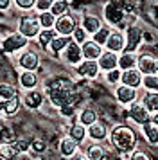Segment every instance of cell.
<instances>
[{
    "label": "cell",
    "instance_id": "obj_29",
    "mask_svg": "<svg viewBox=\"0 0 158 160\" xmlns=\"http://www.w3.org/2000/svg\"><path fill=\"white\" fill-rule=\"evenodd\" d=\"M16 97V88L13 85H7V83H2L0 85V102H6L9 99Z\"/></svg>",
    "mask_w": 158,
    "mask_h": 160
},
{
    "label": "cell",
    "instance_id": "obj_44",
    "mask_svg": "<svg viewBox=\"0 0 158 160\" xmlns=\"http://www.w3.org/2000/svg\"><path fill=\"white\" fill-rule=\"evenodd\" d=\"M121 78H122V72H119V70L108 72V81H110V83H117V81H121Z\"/></svg>",
    "mask_w": 158,
    "mask_h": 160
},
{
    "label": "cell",
    "instance_id": "obj_28",
    "mask_svg": "<svg viewBox=\"0 0 158 160\" xmlns=\"http://www.w3.org/2000/svg\"><path fill=\"white\" fill-rule=\"evenodd\" d=\"M106 153L102 149V146L99 144H90L88 149H86V158L88 160H104Z\"/></svg>",
    "mask_w": 158,
    "mask_h": 160
},
{
    "label": "cell",
    "instance_id": "obj_16",
    "mask_svg": "<svg viewBox=\"0 0 158 160\" xmlns=\"http://www.w3.org/2000/svg\"><path fill=\"white\" fill-rule=\"evenodd\" d=\"M106 47L110 52H119L122 49H126V42H124V36L122 32H117V31H111V34L108 38Z\"/></svg>",
    "mask_w": 158,
    "mask_h": 160
},
{
    "label": "cell",
    "instance_id": "obj_22",
    "mask_svg": "<svg viewBox=\"0 0 158 160\" xmlns=\"http://www.w3.org/2000/svg\"><path fill=\"white\" fill-rule=\"evenodd\" d=\"M72 42H74V40H72L70 36H56L52 40V43L49 45V49L52 52H61V51H65Z\"/></svg>",
    "mask_w": 158,
    "mask_h": 160
},
{
    "label": "cell",
    "instance_id": "obj_1",
    "mask_svg": "<svg viewBox=\"0 0 158 160\" xmlns=\"http://www.w3.org/2000/svg\"><path fill=\"white\" fill-rule=\"evenodd\" d=\"M47 94H49L50 102L56 108H61L65 104H76L79 99V95L74 92L70 79H67V78H54L49 83Z\"/></svg>",
    "mask_w": 158,
    "mask_h": 160
},
{
    "label": "cell",
    "instance_id": "obj_25",
    "mask_svg": "<svg viewBox=\"0 0 158 160\" xmlns=\"http://www.w3.org/2000/svg\"><path fill=\"white\" fill-rule=\"evenodd\" d=\"M77 151V144L72 140L70 137H67L61 140V144H59V153L63 155V157H72V155H76Z\"/></svg>",
    "mask_w": 158,
    "mask_h": 160
},
{
    "label": "cell",
    "instance_id": "obj_19",
    "mask_svg": "<svg viewBox=\"0 0 158 160\" xmlns=\"http://www.w3.org/2000/svg\"><path fill=\"white\" fill-rule=\"evenodd\" d=\"M88 135H90V138L92 140H104L108 135V130H106V124H102V122H97L92 124L90 128H88Z\"/></svg>",
    "mask_w": 158,
    "mask_h": 160
},
{
    "label": "cell",
    "instance_id": "obj_40",
    "mask_svg": "<svg viewBox=\"0 0 158 160\" xmlns=\"http://www.w3.org/2000/svg\"><path fill=\"white\" fill-rule=\"evenodd\" d=\"M85 40H86V31L83 27H77L74 31V42L76 43H85Z\"/></svg>",
    "mask_w": 158,
    "mask_h": 160
},
{
    "label": "cell",
    "instance_id": "obj_26",
    "mask_svg": "<svg viewBox=\"0 0 158 160\" xmlns=\"http://www.w3.org/2000/svg\"><path fill=\"white\" fill-rule=\"evenodd\" d=\"M25 104H27L29 108H40L43 104V94L38 92V90H31L25 95Z\"/></svg>",
    "mask_w": 158,
    "mask_h": 160
},
{
    "label": "cell",
    "instance_id": "obj_27",
    "mask_svg": "<svg viewBox=\"0 0 158 160\" xmlns=\"http://www.w3.org/2000/svg\"><path fill=\"white\" fill-rule=\"evenodd\" d=\"M86 133H88V131L85 130V126H83V124H79V122H77V124H74V126H72V128H70V135H68V137H70L72 140L76 142V144H81V142L85 140Z\"/></svg>",
    "mask_w": 158,
    "mask_h": 160
},
{
    "label": "cell",
    "instance_id": "obj_41",
    "mask_svg": "<svg viewBox=\"0 0 158 160\" xmlns=\"http://www.w3.org/2000/svg\"><path fill=\"white\" fill-rule=\"evenodd\" d=\"M129 160H151V157L146 151H142V149H135V151L131 153Z\"/></svg>",
    "mask_w": 158,
    "mask_h": 160
},
{
    "label": "cell",
    "instance_id": "obj_34",
    "mask_svg": "<svg viewBox=\"0 0 158 160\" xmlns=\"http://www.w3.org/2000/svg\"><path fill=\"white\" fill-rule=\"evenodd\" d=\"M142 85L149 92H158V76H146L142 81Z\"/></svg>",
    "mask_w": 158,
    "mask_h": 160
},
{
    "label": "cell",
    "instance_id": "obj_6",
    "mask_svg": "<svg viewBox=\"0 0 158 160\" xmlns=\"http://www.w3.org/2000/svg\"><path fill=\"white\" fill-rule=\"evenodd\" d=\"M138 70L146 76L158 74V58L153 56V54H142L138 58Z\"/></svg>",
    "mask_w": 158,
    "mask_h": 160
},
{
    "label": "cell",
    "instance_id": "obj_39",
    "mask_svg": "<svg viewBox=\"0 0 158 160\" xmlns=\"http://www.w3.org/2000/svg\"><path fill=\"white\" fill-rule=\"evenodd\" d=\"M36 9L42 11V13H49L50 9H52V2L50 0H38L36 2Z\"/></svg>",
    "mask_w": 158,
    "mask_h": 160
},
{
    "label": "cell",
    "instance_id": "obj_12",
    "mask_svg": "<svg viewBox=\"0 0 158 160\" xmlns=\"http://www.w3.org/2000/svg\"><path fill=\"white\" fill-rule=\"evenodd\" d=\"M18 63H20V67L25 70V72H34L36 68H38V65H40V59H38V54L27 51V52H23V54L20 56Z\"/></svg>",
    "mask_w": 158,
    "mask_h": 160
},
{
    "label": "cell",
    "instance_id": "obj_20",
    "mask_svg": "<svg viewBox=\"0 0 158 160\" xmlns=\"http://www.w3.org/2000/svg\"><path fill=\"white\" fill-rule=\"evenodd\" d=\"M135 65H138V58H136L133 52H124L121 58H119V67L122 68V72L135 68Z\"/></svg>",
    "mask_w": 158,
    "mask_h": 160
},
{
    "label": "cell",
    "instance_id": "obj_2",
    "mask_svg": "<svg viewBox=\"0 0 158 160\" xmlns=\"http://www.w3.org/2000/svg\"><path fill=\"white\" fill-rule=\"evenodd\" d=\"M111 144L121 153H133V148L136 146V133L129 126H115L111 130Z\"/></svg>",
    "mask_w": 158,
    "mask_h": 160
},
{
    "label": "cell",
    "instance_id": "obj_15",
    "mask_svg": "<svg viewBox=\"0 0 158 160\" xmlns=\"http://www.w3.org/2000/svg\"><path fill=\"white\" fill-rule=\"evenodd\" d=\"M142 40V32L138 27H129L128 29V38H126V52H133L138 49V43Z\"/></svg>",
    "mask_w": 158,
    "mask_h": 160
},
{
    "label": "cell",
    "instance_id": "obj_21",
    "mask_svg": "<svg viewBox=\"0 0 158 160\" xmlns=\"http://www.w3.org/2000/svg\"><path fill=\"white\" fill-rule=\"evenodd\" d=\"M142 104L151 113H158V92H146L142 97Z\"/></svg>",
    "mask_w": 158,
    "mask_h": 160
},
{
    "label": "cell",
    "instance_id": "obj_9",
    "mask_svg": "<svg viewBox=\"0 0 158 160\" xmlns=\"http://www.w3.org/2000/svg\"><path fill=\"white\" fill-rule=\"evenodd\" d=\"M65 61L70 63V65H81L83 63V49L79 47V43L72 42L65 49Z\"/></svg>",
    "mask_w": 158,
    "mask_h": 160
},
{
    "label": "cell",
    "instance_id": "obj_43",
    "mask_svg": "<svg viewBox=\"0 0 158 160\" xmlns=\"http://www.w3.org/2000/svg\"><path fill=\"white\" fill-rule=\"evenodd\" d=\"M20 9H32L36 8V0H16L14 2Z\"/></svg>",
    "mask_w": 158,
    "mask_h": 160
},
{
    "label": "cell",
    "instance_id": "obj_18",
    "mask_svg": "<svg viewBox=\"0 0 158 160\" xmlns=\"http://www.w3.org/2000/svg\"><path fill=\"white\" fill-rule=\"evenodd\" d=\"M83 29H85L86 32L97 34V32L102 29V25H101V20L97 18V16H93V15H85V18H83Z\"/></svg>",
    "mask_w": 158,
    "mask_h": 160
},
{
    "label": "cell",
    "instance_id": "obj_31",
    "mask_svg": "<svg viewBox=\"0 0 158 160\" xmlns=\"http://www.w3.org/2000/svg\"><path fill=\"white\" fill-rule=\"evenodd\" d=\"M38 20H40V25L43 27V31H47V29H52V27L56 25V16L52 15L50 11H49V13H42Z\"/></svg>",
    "mask_w": 158,
    "mask_h": 160
},
{
    "label": "cell",
    "instance_id": "obj_3",
    "mask_svg": "<svg viewBox=\"0 0 158 160\" xmlns=\"http://www.w3.org/2000/svg\"><path fill=\"white\" fill-rule=\"evenodd\" d=\"M18 32L22 36L29 38H34V36H40L42 32V25H40V20L36 16H31V15H25L20 18L18 22Z\"/></svg>",
    "mask_w": 158,
    "mask_h": 160
},
{
    "label": "cell",
    "instance_id": "obj_7",
    "mask_svg": "<svg viewBox=\"0 0 158 160\" xmlns=\"http://www.w3.org/2000/svg\"><path fill=\"white\" fill-rule=\"evenodd\" d=\"M129 117L138 124H147L151 122V112L146 106H144L142 102H133L131 106H129Z\"/></svg>",
    "mask_w": 158,
    "mask_h": 160
},
{
    "label": "cell",
    "instance_id": "obj_8",
    "mask_svg": "<svg viewBox=\"0 0 158 160\" xmlns=\"http://www.w3.org/2000/svg\"><path fill=\"white\" fill-rule=\"evenodd\" d=\"M25 45H27V38L22 36L20 32H16V34H11V36H7L4 40L2 49L6 52H16V51H20V49H23Z\"/></svg>",
    "mask_w": 158,
    "mask_h": 160
},
{
    "label": "cell",
    "instance_id": "obj_46",
    "mask_svg": "<svg viewBox=\"0 0 158 160\" xmlns=\"http://www.w3.org/2000/svg\"><path fill=\"white\" fill-rule=\"evenodd\" d=\"M74 160H88L85 157V155H76V157H74Z\"/></svg>",
    "mask_w": 158,
    "mask_h": 160
},
{
    "label": "cell",
    "instance_id": "obj_37",
    "mask_svg": "<svg viewBox=\"0 0 158 160\" xmlns=\"http://www.w3.org/2000/svg\"><path fill=\"white\" fill-rule=\"evenodd\" d=\"M31 149L34 153H38V155H42V153L47 151V144H45V140H42V138H36V140L31 142Z\"/></svg>",
    "mask_w": 158,
    "mask_h": 160
},
{
    "label": "cell",
    "instance_id": "obj_4",
    "mask_svg": "<svg viewBox=\"0 0 158 160\" xmlns=\"http://www.w3.org/2000/svg\"><path fill=\"white\" fill-rule=\"evenodd\" d=\"M124 6H122L121 2H110L106 4V8H104V18H106L108 23H121L124 20Z\"/></svg>",
    "mask_w": 158,
    "mask_h": 160
},
{
    "label": "cell",
    "instance_id": "obj_17",
    "mask_svg": "<svg viewBox=\"0 0 158 160\" xmlns=\"http://www.w3.org/2000/svg\"><path fill=\"white\" fill-rule=\"evenodd\" d=\"M99 63L97 61H83L81 65H77V74L79 76H85V78H95L99 74Z\"/></svg>",
    "mask_w": 158,
    "mask_h": 160
},
{
    "label": "cell",
    "instance_id": "obj_36",
    "mask_svg": "<svg viewBox=\"0 0 158 160\" xmlns=\"http://www.w3.org/2000/svg\"><path fill=\"white\" fill-rule=\"evenodd\" d=\"M18 106H20V99H18V95H16V97H13V99H9V101H6L4 112H6L7 115H13L14 112L18 110Z\"/></svg>",
    "mask_w": 158,
    "mask_h": 160
},
{
    "label": "cell",
    "instance_id": "obj_32",
    "mask_svg": "<svg viewBox=\"0 0 158 160\" xmlns=\"http://www.w3.org/2000/svg\"><path fill=\"white\" fill-rule=\"evenodd\" d=\"M67 8H68V4H67V2L57 0V2H52V9H50V13L56 16V18H59V16L67 15Z\"/></svg>",
    "mask_w": 158,
    "mask_h": 160
},
{
    "label": "cell",
    "instance_id": "obj_5",
    "mask_svg": "<svg viewBox=\"0 0 158 160\" xmlns=\"http://www.w3.org/2000/svg\"><path fill=\"white\" fill-rule=\"evenodd\" d=\"M54 29H56V32H59V36H70V34H74V31L77 29V25H76L74 16L67 13V15L56 18Z\"/></svg>",
    "mask_w": 158,
    "mask_h": 160
},
{
    "label": "cell",
    "instance_id": "obj_24",
    "mask_svg": "<svg viewBox=\"0 0 158 160\" xmlns=\"http://www.w3.org/2000/svg\"><path fill=\"white\" fill-rule=\"evenodd\" d=\"M142 131H144V137L147 138L149 144H158V126L153 122H147L142 126Z\"/></svg>",
    "mask_w": 158,
    "mask_h": 160
},
{
    "label": "cell",
    "instance_id": "obj_14",
    "mask_svg": "<svg viewBox=\"0 0 158 160\" xmlns=\"http://www.w3.org/2000/svg\"><path fill=\"white\" fill-rule=\"evenodd\" d=\"M115 97H117V101L119 102H124V104H128V102H133L136 97V90L131 87H124V85H121V87L115 88Z\"/></svg>",
    "mask_w": 158,
    "mask_h": 160
},
{
    "label": "cell",
    "instance_id": "obj_33",
    "mask_svg": "<svg viewBox=\"0 0 158 160\" xmlns=\"http://www.w3.org/2000/svg\"><path fill=\"white\" fill-rule=\"evenodd\" d=\"M54 38H56V32H54V31H50V29H47V31H42V32H40L38 42H40L42 47H49V45L52 43V40H54Z\"/></svg>",
    "mask_w": 158,
    "mask_h": 160
},
{
    "label": "cell",
    "instance_id": "obj_23",
    "mask_svg": "<svg viewBox=\"0 0 158 160\" xmlns=\"http://www.w3.org/2000/svg\"><path fill=\"white\" fill-rule=\"evenodd\" d=\"M97 122V112L92 108H85L81 113H79V124H83V126H92V124Z\"/></svg>",
    "mask_w": 158,
    "mask_h": 160
},
{
    "label": "cell",
    "instance_id": "obj_11",
    "mask_svg": "<svg viewBox=\"0 0 158 160\" xmlns=\"http://www.w3.org/2000/svg\"><path fill=\"white\" fill-rule=\"evenodd\" d=\"M122 85L124 87H131V88H136L142 85V72L138 70V68H131V70H126V72H122Z\"/></svg>",
    "mask_w": 158,
    "mask_h": 160
},
{
    "label": "cell",
    "instance_id": "obj_10",
    "mask_svg": "<svg viewBox=\"0 0 158 160\" xmlns=\"http://www.w3.org/2000/svg\"><path fill=\"white\" fill-rule=\"evenodd\" d=\"M81 49H83V58L86 61H95V59H99L102 56V49H101L99 43H95L93 40H88L85 43L81 45Z\"/></svg>",
    "mask_w": 158,
    "mask_h": 160
},
{
    "label": "cell",
    "instance_id": "obj_38",
    "mask_svg": "<svg viewBox=\"0 0 158 160\" xmlns=\"http://www.w3.org/2000/svg\"><path fill=\"white\" fill-rule=\"evenodd\" d=\"M13 148H14V151L20 155V153H25L29 148H31V142H29V140H25V138H23V140H16V142L13 144Z\"/></svg>",
    "mask_w": 158,
    "mask_h": 160
},
{
    "label": "cell",
    "instance_id": "obj_45",
    "mask_svg": "<svg viewBox=\"0 0 158 160\" xmlns=\"http://www.w3.org/2000/svg\"><path fill=\"white\" fill-rule=\"evenodd\" d=\"M11 6V2L9 0H0V9H7Z\"/></svg>",
    "mask_w": 158,
    "mask_h": 160
},
{
    "label": "cell",
    "instance_id": "obj_35",
    "mask_svg": "<svg viewBox=\"0 0 158 160\" xmlns=\"http://www.w3.org/2000/svg\"><path fill=\"white\" fill-rule=\"evenodd\" d=\"M110 34H111V31L110 29H106V27H102V29L97 32V34H93V42L95 43H99V45H106V42H108V38H110Z\"/></svg>",
    "mask_w": 158,
    "mask_h": 160
},
{
    "label": "cell",
    "instance_id": "obj_30",
    "mask_svg": "<svg viewBox=\"0 0 158 160\" xmlns=\"http://www.w3.org/2000/svg\"><path fill=\"white\" fill-rule=\"evenodd\" d=\"M20 85L23 88H34L38 85V76L34 72H25L23 70V74L20 76Z\"/></svg>",
    "mask_w": 158,
    "mask_h": 160
},
{
    "label": "cell",
    "instance_id": "obj_42",
    "mask_svg": "<svg viewBox=\"0 0 158 160\" xmlns=\"http://www.w3.org/2000/svg\"><path fill=\"white\" fill-rule=\"evenodd\" d=\"M59 113L63 117H70L76 113V104H65V106H61L59 108Z\"/></svg>",
    "mask_w": 158,
    "mask_h": 160
},
{
    "label": "cell",
    "instance_id": "obj_47",
    "mask_svg": "<svg viewBox=\"0 0 158 160\" xmlns=\"http://www.w3.org/2000/svg\"><path fill=\"white\" fill-rule=\"evenodd\" d=\"M153 124H156V126H158V113H155V115H153Z\"/></svg>",
    "mask_w": 158,
    "mask_h": 160
},
{
    "label": "cell",
    "instance_id": "obj_13",
    "mask_svg": "<svg viewBox=\"0 0 158 160\" xmlns=\"http://www.w3.org/2000/svg\"><path fill=\"white\" fill-rule=\"evenodd\" d=\"M97 63L102 70H106V72H111V70H117V67H119V58H117V54L115 52H102V56L97 59Z\"/></svg>",
    "mask_w": 158,
    "mask_h": 160
}]
</instances>
